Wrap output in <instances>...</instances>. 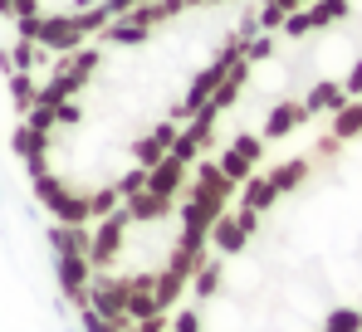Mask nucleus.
<instances>
[{
    "mask_svg": "<svg viewBox=\"0 0 362 332\" xmlns=\"http://www.w3.org/2000/svg\"><path fill=\"white\" fill-rule=\"evenodd\" d=\"M362 0H137L78 45L10 69L15 152L64 230L157 196Z\"/></svg>",
    "mask_w": 362,
    "mask_h": 332,
    "instance_id": "obj_1",
    "label": "nucleus"
},
{
    "mask_svg": "<svg viewBox=\"0 0 362 332\" xmlns=\"http://www.w3.org/2000/svg\"><path fill=\"white\" fill-rule=\"evenodd\" d=\"M137 0H0V30L10 35V69L40 64L78 45Z\"/></svg>",
    "mask_w": 362,
    "mask_h": 332,
    "instance_id": "obj_2",
    "label": "nucleus"
}]
</instances>
